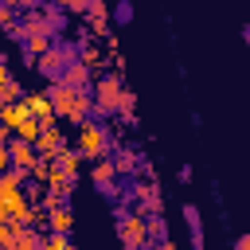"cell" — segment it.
<instances>
[{
    "label": "cell",
    "mask_w": 250,
    "mask_h": 250,
    "mask_svg": "<svg viewBox=\"0 0 250 250\" xmlns=\"http://www.w3.org/2000/svg\"><path fill=\"white\" fill-rule=\"evenodd\" d=\"M39 250H70V242L62 238V234H51V238H43V246Z\"/></svg>",
    "instance_id": "d6986e66"
},
{
    "label": "cell",
    "mask_w": 250,
    "mask_h": 250,
    "mask_svg": "<svg viewBox=\"0 0 250 250\" xmlns=\"http://www.w3.org/2000/svg\"><path fill=\"white\" fill-rule=\"evenodd\" d=\"M55 172H59L62 180L74 184V176L82 172V156H78V148H66V145H62V148L55 152Z\"/></svg>",
    "instance_id": "9c48e42d"
},
{
    "label": "cell",
    "mask_w": 250,
    "mask_h": 250,
    "mask_svg": "<svg viewBox=\"0 0 250 250\" xmlns=\"http://www.w3.org/2000/svg\"><path fill=\"white\" fill-rule=\"evenodd\" d=\"M121 90H125V82H121L117 74H102V78L94 82V94H90L94 109H102V113H117V98H121Z\"/></svg>",
    "instance_id": "277c9868"
},
{
    "label": "cell",
    "mask_w": 250,
    "mask_h": 250,
    "mask_svg": "<svg viewBox=\"0 0 250 250\" xmlns=\"http://www.w3.org/2000/svg\"><path fill=\"white\" fill-rule=\"evenodd\" d=\"M86 78H90V70H86L82 62H70L55 82H62V86H70V90H86Z\"/></svg>",
    "instance_id": "8fae6325"
},
{
    "label": "cell",
    "mask_w": 250,
    "mask_h": 250,
    "mask_svg": "<svg viewBox=\"0 0 250 250\" xmlns=\"http://www.w3.org/2000/svg\"><path fill=\"white\" fill-rule=\"evenodd\" d=\"M23 117H27V109H23L20 102H12V105H0V133H8V129L16 133V125H20Z\"/></svg>",
    "instance_id": "5bb4252c"
},
{
    "label": "cell",
    "mask_w": 250,
    "mask_h": 250,
    "mask_svg": "<svg viewBox=\"0 0 250 250\" xmlns=\"http://www.w3.org/2000/svg\"><path fill=\"white\" fill-rule=\"evenodd\" d=\"M109 164H113V172H133V168H137V152H133V148H121L117 160H109Z\"/></svg>",
    "instance_id": "ac0fdd59"
},
{
    "label": "cell",
    "mask_w": 250,
    "mask_h": 250,
    "mask_svg": "<svg viewBox=\"0 0 250 250\" xmlns=\"http://www.w3.org/2000/svg\"><path fill=\"white\" fill-rule=\"evenodd\" d=\"M0 148H4V133H0Z\"/></svg>",
    "instance_id": "d4e9b609"
},
{
    "label": "cell",
    "mask_w": 250,
    "mask_h": 250,
    "mask_svg": "<svg viewBox=\"0 0 250 250\" xmlns=\"http://www.w3.org/2000/svg\"><path fill=\"white\" fill-rule=\"evenodd\" d=\"M78 156L86 160H102L105 156V148H109V133H105V125H94V121H82L78 125Z\"/></svg>",
    "instance_id": "7a4b0ae2"
},
{
    "label": "cell",
    "mask_w": 250,
    "mask_h": 250,
    "mask_svg": "<svg viewBox=\"0 0 250 250\" xmlns=\"http://www.w3.org/2000/svg\"><path fill=\"white\" fill-rule=\"evenodd\" d=\"M94 184L102 188V191H117L113 184H117V172H113V164L102 156V160H94Z\"/></svg>",
    "instance_id": "7c38bea8"
},
{
    "label": "cell",
    "mask_w": 250,
    "mask_h": 250,
    "mask_svg": "<svg viewBox=\"0 0 250 250\" xmlns=\"http://www.w3.org/2000/svg\"><path fill=\"white\" fill-rule=\"evenodd\" d=\"M117 238H121L129 250H145V242H148L145 215H141V211H121V215H117Z\"/></svg>",
    "instance_id": "3957f363"
},
{
    "label": "cell",
    "mask_w": 250,
    "mask_h": 250,
    "mask_svg": "<svg viewBox=\"0 0 250 250\" xmlns=\"http://www.w3.org/2000/svg\"><path fill=\"white\" fill-rule=\"evenodd\" d=\"M47 219H51V230H55V234H62V238H66V230L74 227V215H70V207H66V203L51 207V215H47Z\"/></svg>",
    "instance_id": "4fadbf2b"
},
{
    "label": "cell",
    "mask_w": 250,
    "mask_h": 250,
    "mask_svg": "<svg viewBox=\"0 0 250 250\" xmlns=\"http://www.w3.org/2000/svg\"><path fill=\"white\" fill-rule=\"evenodd\" d=\"M62 145H66V141H62V129H59V125H43L31 148H35V156H39V160H55V152H59Z\"/></svg>",
    "instance_id": "8992f818"
},
{
    "label": "cell",
    "mask_w": 250,
    "mask_h": 250,
    "mask_svg": "<svg viewBox=\"0 0 250 250\" xmlns=\"http://www.w3.org/2000/svg\"><path fill=\"white\" fill-rule=\"evenodd\" d=\"M133 105H137V94L125 86V90H121V98H117V113H121L125 121H133Z\"/></svg>",
    "instance_id": "e0dca14e"
},
{
    "label": "cell",
    "mask_w": 250,
    "mask_h": 250,
    "mask_svg": "<svg viewBox=\"0 0 250 250\" xmlns=\"http://www.w3.org/2000/svg\"><path fill=\"white\" fill-rule=\"evenodd\" d=\"M62 8H66V12H86V0H66Z\"/></svg>",
    "instance_id": "ffe728a7"
},
{
    "label": "cell",
    "mask_w": 250,
    "mask_h": 250,
    "mask_svg": "<svg viewBox=\"0 0 250 250\" xmlns=\"http://www.w3.org/2000/svg\"><path fill=\"white\" fill-rule=\"evenodd\" d=\"M0 223H8V211H4V203H0Z\"/></svg>",
    "instance_id": "cb8c5ba5"
},
{
    "label": "cell",
    "mask_w": 250,
    "mask_h": 250,
    "mask_svg": "<svg viewBox=\"0 0 250 250\" xmlns=\"http://www.w3.org/2000/svg\"><path fill=\"white\" fill-rule=\"evenodd\" d=\"M4 148H8V164H16L20 172H31V168H35V160H39V156H35V148H31L27 141H16V137H12V141H4Z\"/></svg>",
    "instance_id": "ba28073f"
},
{
    "label": "cell",
    "mask_w": 250,
    "mask_h": 250,
    "mask_svg": "<svg viewBox=\"0 0 250 250\" xmlns=\"http://www.w3.org/2000/svg\"><path fill=\"white\" fill-rule=\"evenodd\" d=\"M47 102H51V113H55V121L62 117V121H86L90 117V109H94V102H90V90H70V86H62V82H51V90H47Z\"/></svg>",
    "instance_id": "6da1fadb"
},
{
    "label": "cell",
    "mask_w": 250,
    "mask_h": 250,
    "mask_svg": "<svg viewBox=\"0 0 250 250\" xmlns=\"http://www.w3.org/2000/svg\"><path fill=\"white\" fill-rule=\"evenodd\" d=\"M8 23H12V8H4V4H0V27H8Z\"/></svg>",
    "instance_id": "44dd1931"
},
{
    "label": "cell",
    "mask_w": 250,
    "mask_h": 250,
    "mask_svg": "<svg viewBox=\"0 0 250 250\" xmlns=\"http://www.w3.org/2000/svg\"><path fill=\"white\" fill-rule=\"evenodd\" d=\"M35 137H39V121H35V117H23V121L16 125V141H27V145H35Z\"/></svg>",
    "instance_id": "2e32d148"
},
{
    "label": "cell",
    "mask_w": 250,
    "mask_h": 250,
    "mask_svg": "<svg viewBox=\"0 0 250 250\" xmlns=\"http://www.w3.org/2000/svg\"><path fill=\"white\" fill-rule=\"evenodd\" d=\"M70 62H78V59H74V51H70V47H59V43H55V47H51L47 55H39V62H35V66H39L43 74L59 78V74H62V70H66Z\"/></svg>",
    "instance_id": "5b68a950"
},
{
    "label": "cell",
    "mask_w": 250,
    "mask_h": 250,
    "mask_svg": "<svg viewBox=\"0 0 250 250\" xmlns=\"http://www.w3.org/2000/svg\"><path fill=\"white\" fill-rule=\"evenodd\" d=\"M43 246V238L31 230V227H23L20 234H16V242H12V250H39Z\"/></svg>",
    "instance_id": "9a60e30c"
},
{
    "label": "cell",
    "mask_w": 250,
    "mask_h": 250,
    "mask_svg": "<svg viewBox=\"0 0 250 250\" xmlns=\"http://www.w3.org/2000/svg\"><path fill=\"white\" fill-rule=\"evenodd\" d=\"M20 105L27 109V117H35V121H39V129H43V125H55V113H51L47 94H23V98H20Z\"/></svg>",
    "instance_id": "52a82bcc"
},
{
    "label": "cell",
    "mask_w": 250,
    "mask_h": 250,
    "mask_svg": "<svg viewBox=\"0 0 250 250\" xmlns=\"http://www.w3.org/2000/svg\"><path fill=\"white\" fill-rule=\"evenodd\" d=\"M160 250H180V246H176L172 238H160Z\"/></svg>",
    "instance_id": "603a6c76"
},
{
    "label": "cell",
    "mask_w": 250,
    "mask_h": 250,
    "mask_svg": "<svg viewBox=\"0 0 250 250\" xmlns=\"http://www.w3.org/2000/svg\"><path fill=\"white\" fill-rule=\"evenodd\" d=\"M0 250H12V246H0Z\"/></svg>",
    "instance_id": "4316f807"
},
{
    "label": "cell",
    "mask_w": 250,
    "mask_h": 250,
    "mask_svg": "<svg viewBox=\"0 0 250 250\" xmlns=\"http://www.w3.org/2000/svg\"><path fill=\"white\" fill-rule=\"evenodd\" d=\"M20 39H23L27 55H35V59H39V55H47V51L55 47V39H51L47 31H27V35H20Z\"/></svg>",
    "instance_id": "30bf717a"
},
{
    "label": "cell",
    "mask_w": 250,
    "mask_h": 250,
    "mask_svg": "<svg viewBox=\"0 0 250 250\" xmlns=\"http://www.w3.org/2000/svg\"><path fill=\"white\" fill-rule=\"evenodd\" d=\"M70 250H82V246H70Z\"/></svg>",
    "instance_id": "484cf974"
},
{
    "label": "cell",
    "mask_w": 250,
    "mask_h": 250,
    "mask_svg": "<svg viewBox=\"0 0 250 250\" xmlns=\"http://www.w3.org/2000/svg\"><path fill=\"white\" fill-rule=\"evenodd\" d=\"M234 250H250V238H246V234H242V238H238V242H234Z\"/></svg>",
    "instance_id": "7402d4cb"
}]
</instances>
